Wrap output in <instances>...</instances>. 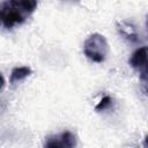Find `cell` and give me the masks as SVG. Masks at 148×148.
Listing matches in <instances>:
<instances>
[{
	"label": "cell",
	"instance_id": "6",
	"mask_svg": "<svg viewBox=\"0 0 148 148\" xmlns=\"http://www.w3.org/2000/svg\"><path fill=\"white\" fill-rule=\"evenodd\" d=\"M31 74V68L29 66H17L14 67L10 72V76H9V83L12 86L23 81L25 77H28Z\"/></svg>",
	"mask_w": 148,
	"mask_h": 148
},
{
	"label": "cell",
	"instance_id": "7",
	"mask_svg": "<svg viewBox=\"0 0 148 148\" xmlns=\"http://www.w3.org/2000/svg\"><path fill=\"white\" fill-rule=\"evenodd\" d=\"M111 103H112V98L110 97V96H104L99 102H98V104L95 106V110L96 111H103V110H106L110 105H111Z\"/></svg>",
	"mask_w": 148,
	"mask_h": 148
},
{
	"label": "cell",
	"instance_id": "3",
	"mask_svg": "<svg viewBox=\"0 0 148 148\" xmlns=\"http://www.w3.org/2000/svg\"><path fill=\"white\" fill-rule=\"evenodd\" d=\"M77 138L71 131H62L57 134L47 135L44 140V148H76Z\"/></svg>",
	"mask_w": 148,
	"mask_h": 148
},
{
	"label": "cell",
	"instance_id": "4",
	"mask_svg": "<svg viewBox=\"0 0 148 148\" xmlns=\"http://www.w3.org/2000/svg\"><path fill=\"white\" fill-rule=\"evenodd\" d=\"M128 62L131 67L139 73L141 81L148 80V46L136 49L132 53Z\"/></svg>",
	"mask_w": 148,
	"mask_h": 148
},
{
	"label": "cell",
	"instance_id": "9",
	"mask_svg": "<svg viewBox=\"0 0 148 148\" xmlns=\"http://www.w3.org/2000/svg\"><path fill=\"white\" fill-rule=\"evenodd\" d=\"M146 28H147V35H148V16H147V20H146Z\"/></svg>",
	"mask_w": 148,
	"mask_h": 148
},
{
	"label": "cell",
	"instance_id": "1",
	"mask_svg": "<svg viewBox=\"0 0 148 148\" xmlns=\"http://www.w3.org/2000/svg\"><path fill=\"white\" fill-rule=\"evenodd\" d=\"M37 2L32 0H9L1 2V23L6 29H12L27 21L35 12Z\"/></svg>",
	"mask_w": 148,
	"mask_h": 148
},
{
	"label": "cell",
	"instance_id": "2",
	"mask_svg": "<svg viewBox=\"0 0 148 148\" xmlns=\"http://www.w3.org/2000/svg\"><path fill=\"white\" fill-rule=\"evenodd\" d=\"M83 52L90 61L101 64L106 59L109 44L103 35L95 32L86 38L83 43Z\"/></svg>",
	"mask_w": 148,
	"mask_h": 148
},
{
	"label": "cell",
	"instance_id": "8",
	"mask_svg": "<svg viewBox=\"0 0 148 148\" xmlns=\"http://www.w3.org/2000/svg\"><path fill=\"white\" fill-rule=\"evenodd\" d=\"M143 148H148V135L143 140Z\"/></svg>",
	"mask_w": 148,
	"mask_h": 148
},
{
	"label": "cell",
	"instance_id": "5",
	"mask_svg": "<svg viewBox=\"0 0 148 148\" xmlns=\"http://www.w3.org/2000/svg\"><path fill=\"white\" fill-rule=\"evenodd\" d=\"M117 29H118V32L125 38L127 39L128 42L131 43H136L139 40V32H138V29L136 27L130 22V21H119L117 23Z\"/></svg>",
	"mask_w": 148,
	"mask_h": 148
}]
</instances>
